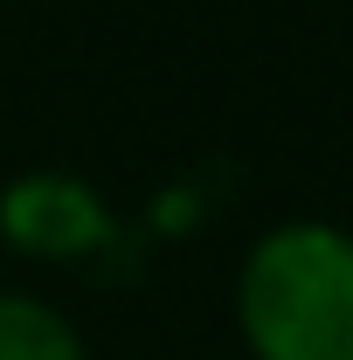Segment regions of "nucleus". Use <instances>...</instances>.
Returning <instances> with one entry per match:
<instances>
[{"label":"nucleus","instance_id":"nucleus-1","mask_svg":"<svg viewBox=\"0 0 353 360\" xmlns=\"http://www.w3.org/2000/svg\"><path fill=\"white\" fill-rule=\"evenodd\" d=\"M236 319L257 360H353V236L340 222H277L250 243Z\"/></svg>","mask_w":353,"mask_h":360},{"label":"nucleus","instance_id":"nucleus-2","mask_svg":"<svg viewBox=\"0 0 353 360\" xmlns=\"http://www.w3.org/2000/svg\"><path fill=\"white\" fill-rule=\"evenodd\" d=\"M0 236L28 257H84L97 243H111V208L97 201L84 174L35 167L0 187Z\"/></svg>","mask_w":353,"mask_h":360},{"label":"nucleus","instance_id":"nucleus-3","mask_svg":"<svg viewBox=\"0 0 353 360\" xmlns=\"http://www.w3.org/2000/svg\"><path fill=\"white\" fill-rule=\"evenodd\" d=\"M0 360H84V340L56 305L0 291Z\"/></svg>","mask_w":353,"mask_h":360}]
</instances>
